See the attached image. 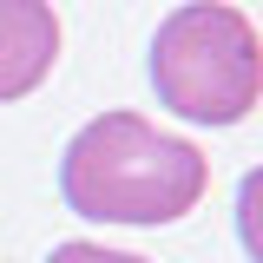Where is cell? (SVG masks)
Here are the masks:
<instances>
[{
  "mask_svg": "<svg viewBox=\"0 0 263 263\" xmlns=\"http://www.w3.org/2000/svg\"><path fill=\"white\" fill-rule=\"evenodd\" d=\"M211 164L191 138H171L138 112H99L72 132L60 158L66 211L92 224H178L197 211Z\"/></svg>",
  "mask_w": 263,
  "mask_h": 263,
  "instance_id": "obj_1",
  "label": "cell"
},
{
  "mask_svg": "<svg viewBox=\"0 0 263 263\" xmlns=\"http://www.w3.org/2000/svg\"><path fill=\"white\" fill-rule=\"evenodd\" d=\"M237 237H243L250 263H263V164L243 178V191H237Z\"/></svg>",
  "mask_w": 263,
  "mask_h": 263,
  "instance_id": "obj_4",
  "label": "cell"
},
{
  "mask_svg": "<svg viewBox=\"0 0 263 263\" xmlns=\"http://www.w3.org/2000/svg\"><path fill=\"white\" fill-rule=\"evenodd\" d=\"M46 263H145V257H132V250H105V243H60Z\"/></svg>",
  "mask_w": 263,
  "mask_h": 263,
  "instance_id": "obj_5",
  "label": "cell"
},
{
  "mask_svg": "<svg viewBox=\"0 0 263 263\" xmlns=\"http://www.w3.org/2000/svg\"><path fill=\"white\" fill-rule=\"evenodd\" d=\"M60 60V13L46 0H0V105L46 86Z\"/></svg>",
  "mask_w": 263,
  "mask_h": 263,
  "instance_id": "obj_3",
  "label": "cell"
},
{
  "mask_svg": "<svg viewBox=\"0 0 263 263\" xmlns=\"http://www.w3.org/2000/svg\"><path fill=\"white\" fill-rule=\"evenodd\" d=\"M152 86L191 125H237L263 99V33L224 0H184L152 33Z\"/></svg>",
  "mask_w": 263,
  "mask_h": 263,
  "instance_id": "obj_2",
  "label": "cell"
}]
</instances>
